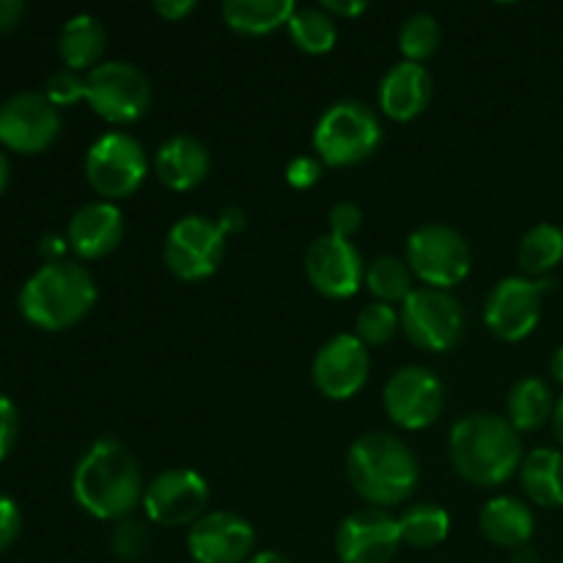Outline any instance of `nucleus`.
I'll list each match as a JSON object with an SVG mask.
<instances>
[{
  "label": "nucleus",
  "mask_w": 563,
  "mask_h": 563,
  "mask_svg": "<svg viewBox=\"0 0 563 563\" xmlns=\"http://www.w3.org/2000/svg\"><path fill=\"white\" fill-rule=\"evenodd\" d=\"M553 432L559 438V443L563 445V396L555 401V410H553Z\"/></svg>",
  "instance_id": "de8ad7c7"
},
{
  "label": "nucleus",
  "mask_w": 563,
  "mask_h": 563,
  "mask_svg": "<svg viewBox=\"0 0 563 563\" xmlns=\"http://www.w3.org/2000/svg\"><path fill=\"white\" fill-rule=\"evenodd\" d=\"M550 374H553V379L559 385H563V346L553 352V357H550Z\"/></svg>",
  "instance_id": "49530a36"
},
{
  "label": "nucleus",
  "mask_w": 563,
  "mask_h": 563,
  "mask_svg": "<svg viewBox=\"0 0 563 563\" xmlns=\"http://www.w3.org/2000/svg\"><path fill=\"white\" fill-rule=\"evenodd\" d=\"M110 548H113V555L121 563H137L146 559L148 548H152V533L143 526L141 520H119V526L113 528V537H110Z\"/></svg>",
  "instance_id": "473e14b6"
},
{
  "label": "nucleus",
  "mask_w": 563,
  "mask_h": 563,
  "mask_svg": "<svg viewBox=\"0 0 563 563\" xmlns=\"http://www.w3.org/2000/svg\"><path fill=\"white\" fill-rule=\"evenodd\" d=\"M124 212L115 203L91 201L82 203L71 214L66 225V242H69V251H75L86 262H93L113 253L124 240Z\"/></svg>",
  "instance_id": "6ab92c4d"
},
{
  "label": "nucleus",
  "mask_w": 563,
  "mask_h": 563,
  "mask_svg": "<svg viewBox=\"0 0 563 563\" xmlns=\"http://www.w3.org/2000/svg\"><path fill=\"white\" fill-rule=\"evenodd\" d=\"M104 47H108V31L93 14H75L60 27L58 53L66 69L91 71L93 66L102 64Z\"/></svg>",
  "instance_id": "5701e85b"
},
{
  "label": "nucleus",
  "mask_w": 563,
  "mask_h": 563,
  "mask_svg": "<svg viewBox=\"0 0 563 563\" xmlns=\"http://www.w3.org/2000/svg\"><path fill=\"white\" fill-rule=\"evenodd\" d=\"M97 306V284L77 262L42 264L20 291V313L42 330L75 328Z\"/></svg>",
  "instance_id": "20e7f679"
},
{
  "label": "nucleus",
  "mask_w": 563,
  "mask_h": 563,
  "mask_svg": "<svg viewBox=\"0 0 563 563\" xmlns=\"http://www.w3.org/2000/svg\"><path fill=\"white\" fill-rule=\"evenodd\" d=\"M289 36L302 53L324 55L335 47L339 27L335 20L322 5H295V14L289 16Z\"/></svg>",
  "instance_id": "c85d7f7f"
},
{
  "label": "nucleus",
  "mask_w": 563,
  "mask_h": 563,
  "mask_svg": "<svg viewBox=\"0 0 563 563\" xmlns=\"http://www.w3.org/2000/svg\"><path fill=\"white\" fill-rule=\"evenodd\" d=\"M555 399L544 379L526 377L511 385L506 399V418L517 432H537L544 423L553 421Z\"/></svg>",
  "instance_id": "a878e982"
},
{
  "label": "nucleus",
  "mask_w": 563,
  "mask_h": 563,
  "mask_svg": "<svg viewBox=\"0 0 563 563\" xmlns=\"http://www.w3.org/2000/svg\"><path fill=\"white\" fill-rule=\"evenodd\" d=\"M407 264L429 289H454L471 275L473 253L465 236L443 223H429L407 240Z\"/></svg>",
  "instance_id": "6e6552de"
},
{
  "label": "nucleus",
  "mask_w": 563,
  "mask_h": 563,
  "mask_svg": "<svg viewBox=\"0 0 563 563\" xmlns=\"http://www.w3.org/2000/svg\"><path fill=\"white\" fill-rule=\"evenodd\" d=\"M372 372V357L357 335L339 333L317 352L311 366L313 385L330 401H346L357 396Z\"/></svg>",
  "instance_id": "f3484780"
},
{
  "label": "nucleus",
  "mask_w": 563,
  "mask_h": 563,
  "mask_svg": "<svg viewBox=\"0 0 563 563\" xmlns=\"http://www.w3.org/2000/svg\"><path fill=\"white\" fill-rule=\"evenodd\" d=\"M478 526H482V533L487 537L489 544L517 550L531 544L537 520H533V511L520 498L498 495V498L487 500V506L478 515Z\"/></svg>",
  "instance_id": "4be33fe9"
},
{
  "label": "nucleus",
  "mask_w": 563,
  "mask_h": 563,
  "mask_svg": "<svg viewBox=\"0 0 563 563\" xmlns=\"http://www.w3.org/2000/svg\"><path fill=\"white\" fill-rule=\"evenodd\" d=\"M256 548V531L234 511H207L187 531V550L196 563H245Z\"/></svg>",
  "instance_id": "a211bd4d"
},
{
  "label": "nucleus",
  "mask_w": 563,
  "mask_h": 563,
  "mask_svg": "<svg viewBox=\"0 0 563 563\" xmlns=\"http://www.w3.org/2000/svg\"><path fill=\"white\" fill-rule=\"evenodd\" d=\"M563 262V229L553 223H539L526 231L517 247V264L526 278L550 275Z\"/></svg>",
  "instance_id": "bb28decb"
},
{
  "label": "nucleus",
  "mask_w": 563,
  "mask_h": 563,
  "mask_svg": "<svg viewBox=\"0 0 563 563\" xmlns=\"http://www.w3.org/2000/svg\"><path fill=\"white\" fill-rule=\"evenodd\" d=\"M143 493L141 467L119 440H97L71 476L77 506L97 520H126L143 504Z\"/></svg>",
  "instance_id": "f257e3e1"
},
{
  "label": "nucleus",
  "mask_w": 563,
  "mask_h": 563,
  "mask_svg": "<svg viewBox=\"0 0 563 563\" xmlns=\"http://www.w3.org/2000/svg\"><path fill=\"white\" fill-rule=\"evenodd\" d=\"M86 102L108 124H135L152 108V82L126 60H102L86 75Z\"/></svg>",
  "instance_id": "423d86ee"
},
{
  "label": "nucleus",
  "mask_w": 563,
  "mask_h": 563,
  "mask_svg": "<svg viewBox=\"0 0 563 563\" xmlns=\"http://www.w3.org/2000/svg\"><path fill=\"white\" fill-rule=\"evenodd\" d=\"M412 269L410 264L401 262L396 256H377L372 264L366 267V286L377 302H385V306H396V302H405L407 297L416 291L412 286Z\"/></svg>",
  "instance_id": "c756f323"
},
{
  "label": "nucleus",
  "mask_w": 563,
  "mask_h": 563,
  "mask_svg": "<svg viewBox=\"0 0 563 563\" xmlns=\"http://www.w3.org/2000/svg\"><path fill=\"white\" fill-rule=\"evenodd\" d=\"M383 126L377 113L357 99H344L328 108L313 130V152L328 168H350L377 152Z\"/></svg>",
  "instance_id": "39448f33"
},
{
  "label": "nucleus",
  "mask_w": 563,
  "mask_h": 563,
  "mask_svg": "<svg viewBox=\"0 0 563 563\" xmlns=\"http://www.w3.org/2000/svg\"><path fill=\"white\" fill-rule=\"evenodd\" d=\"M209 484L201 473L174 467L154 476L143 493V511L159 528L192 526L207 515Z\"/></svg>",
  "instance_id": "9b49d317"
},
{
  "label": "nucleus",
  "mask_w": 563,
  "mask_h": 563,
  "mask_svg": "<svg viewBox=\"0 0 563 563\" xmlns=\"http://www.w3.org/2000/svg\"><path fill=\"white\" fill-rule=\"evenodd\" d=\"M25 11L27 5L22 0H0V31H14Z\"/></svg>",
  "instance_id": "79ce46f5"
},
{
  "label": "nucleus",
  "mask_w": 563,
  "mask_h": 563,
  "mask_svg": "<svg viewBox=\"0 0 563 563\" xmlns=\"http://www.w3.org/2000/svg\"><path fill=\"white\" fill-rule=\"evenodd\" d=\"M330 234L341 236V240H350L357 229L363 225V209L355 201H339L328 214Z\"/></svg>",
  "instance_id": "c9c22d12"
},
{
  "label": "nucleus",
  "mask_w": 563,
  "mask_h": 563,
  "mask_svg": "<svg viewBox=\"0 0 563 563\" xmlns=\"http://www.w3.org/2000/svg\"><path fill=\"white\" fill-rule=\"evenodd\" d=\"M16 432H20V416H16L14 401L0 394V462L14 449Z\"/></svg>",
  "instance_id": "e433bc0d"
},
{
  "label": "nucleus",
  "mask_w": 563,
  "mask_h": 563,
  "mask_svg": "<svg viewBox=\"0 0 563 563\" xmlns=\"http://www.w3.org/2000/svg\"><path fill=\"white\" fill-rule=\"evenodd\" d=\"M399 548V520L377 506L346 515L335 531V553L341 563H390Z\"/></svg>",
  "instance_id": "dca6fc26"
},
{
  "label": "nucleus",
  "mask_w": 563,
  "mask_h": 563,
  "mask_svg": "<svg viewBox=\"0 0 563 563\" xmlns=\"http://www.w3.org/2000/svg\"><path fill=\"white\" fill-rule=\"evenodd\" d=\"M148 174L146 148L126 132H104L86 154V179L102 201H121L141 190Z\"/></svg>",
  "instance_id": "0eeeda50"
},
{
  "label": "nucleus",
  "mask_w": 563,
  "mask_h": 563,
  "mask_svg": "<svg viewBox=\"0 0 563 563\" xmlns=\"http://www.w3.org/2000/svg\"><path fill=\"white\" fill-rule=\"evenodd\" d=\"M306 278L328 300H346L366 280V264L350 240H341L328 231L308 245Z\"/></svg>",
  "instance_id": "2eb2a0df"
},
{
  "label": "nucleus",
  "mask_w": 563,
  "mask_h": 563,
  "mask_svg": "<svg viewBox=\"0 0 563 563\" xmlns=\"http://www.w3.org/2000/svg\"><path fill=\"white\" fill-rule=\"evenodd\" d=\"M20 528H22L20 506H16L11 498H5V495H0V553H5V550L16 542Z\"/></svg>",
  "instance_id": "4c0bfd02"
},
{
  "label": "nucleus",
  "mask_w": 563,
  "mask_h": 563,
  "mask_svg": "<svg viewBox=\"0 0 563 563\" xmlns=\"http://www.w3.org/2000/svg\"><path fill=\"white\" fill-rule=\"evenodd\" d=\"M559 563H563V561H559Z\"/></svg>",
  "instance_id": "8fccbe9b"
},
{
  "label": "nucleus",
  "mask_w": 563,
  "mask_h": 563,
  "mask_svg": "<svg viewBox=\"0 0 563 563\" xmlns=\"http://www.w3.org/2000/svg\"><path fill=\"white\" fill-rule=\"evenodd\" d=\"M520 487L531 504L544 509L563 506V454L555 449H537L520 465Z\"/></svg>",
  "instance_id": "b1692460"
},
{
  "label": "nucleus",
  "mask_w": 563,
  "mask_h": 563,
  "mask_svg": "<svg viewBox=\"0 0 563 563\" xmlns=\"http://www.w3.org/2000/svg\"><path fill=\"white\" fill-rule=\"evenodd\" d=\"M346 478L368 506H399L416 493L421 467L405 440L390 432H368L346 454Z\"/></svg>",
  "instance_id": "7ed1b4c3"
},
{
  "label": "nucleus",
  "mask_w": 563,
  "mask_h": 563,
  "mask_svg": "<svg viewBox=\"0 0 563 563\" xmlns=\"http://www.w3.org/2000/svg\"><path fill=\"white\" fill-rule=\"evenodd\" d=\"M383 405L396 427L407 432H421L432 427L443 412V383L427 366H405L385 385Z\"/></svg>",
  "instance_id": "f8f14e48"
},
{
  "label": "nucleus",
  "mask_w": 563,
  "mask_h": 563,
  "mask_svg": "<svg viewBox=\"0 0 563 563\" xmlns=\"http://www.w3.org/2000/svg\"><path fill=\"white\" fill-rule=\"evenodd\" d=\"M9 176H11V168H9V157H5L3 152H0V192L9 187Z\"/></svg>",
  "instance_id": "09e8293b"
},
{
  "label": "nucleus",
  "mask_w": 563,
  "mask_h": 563,
  "mask_svg": "<svg viewBox=\"0 0 563 563\" xmlns=\"http://www.w3.org/2000/svg\"><path fill=\"white\" fill-rule=\"evenodd\" d=\"M223 247L225 234L212 218L187 214V218L176 220L165 234V267L174 278L185 280V284H198L218 273L220 262H223Z\"/></svg>",
  "instance_id": "1a4fd4ad"
},
{
  "label": "nucleus",
  "mask_w": 563,
  "mask_h": 563,
  "mask_svg": "<svg viewBox=\"0 0 563 563\" xmlns=\"http://www.w3.org/2000/svg\"><path fill=\"white\" fill-rule=\"evenodd\" d=\"M399 520L401 544L416 550L438 548L449 539L451 517L443 506L438 504H416L405 509V515L396 517Z\"/></svg>",
  "instance_id": "cd10ccee"
},
{
  "label": "nucleus",
  "mask_w": 563,
  "mask_h": 563,
  "mask_svg": "<svg viewBox=\"0 0 563 563\" xmlns=\"http://www.w3.org/2000/svg\"><path fill=\"white\" fill-rule=\"evenodd\" d=\"M511 563H542V559H539V553L531 544H526V548L511 550Z\"/></svg>",
  "instance_id": "a18cd8bd"
},
{
  "label": "nucleus",
  "mask_w": 563,
  "mask_h": 563,
  "mask_svg": "<svg viewBox=\"0 0 563 563\" xmlns=\"http://www.w3.org/2000/svg\"><path fill=\"white\" fill-rule=\"evenodd\" d=\"M212 168L209 148L192 135H174L154 154V174L168 190H196Z\"/></svg>",
  "instance_id": "412c9836"
},
{
  "label": "nucleus",
  "mask_w": 563,
  "mask_h": 563,
  "mask_svg": "<svg viewBox=\"0 0 563 563\" xmlns=\"http://www.w3.org/2000/svg\"><path fill=\"white\" fill-rule=\"evenodd\" d=\"M401 330L423 352H449L465 330L462 302L443 289H416L399 308Z\"/></svg>",
  "instance_id": "9d476101"
},
{
  "label": "nucleus",
  "mask_w": 563,
  "mask_h": 563,
  "mask_svg": "<svg viewBox=\"0 0 563 563\" xmlns=\"http://www.w3.org/2000/svg\"><path fill=\"white\" fill-rule=\"evenodd\" d=\"M542 295L544 284L526 275L498 280L484 302V322L489 333L509 344L528 339L542 319Z\"/></svg>",
  "instance_id": "ddd939ff"
},
{
  "label": "nucleus",
  "mask_w": 563,
  "mask_h": 563,
  "mask_svg": "<svg viewBox=\"0 0 563 563\" xmlns=\"http://www.w3.org/2000/svg\"><path fill=\"white\" fill-rule=\"evenodd\" d=\"M449 456L467 484L484 489L509 482L526 460L520 432L495 412H471L456 421L449 434Z\"/></svg>",
  "instance_id": "f03ea898"
},
{
  "label": "nucleus",
  "mask_w": 563,
  "mask_h": 563,
  "mask_svg": "<svg viewBox=\"0 0 563 563\" xmlns=\"http://www.w3.org/2000/svg\"><path fill=\"white\" fill-rule=\"evenodd\" d=\"M154 11L163 16L165 22H181L196 11V0H157Z\"/></svg>",
  "instance_id": "58836bf2"
},
{
  "label": "nucleus",
  "mask_w": 563,
  "mask_h": 563,
  "mask_svg": "<svg viewBox=\"0 0 563 563\" xmlns=\"http://www.w3.org/2000/svg\"><path fill=\"white\" fill-rule=\"evenodd\" d=\"M401 328L399 311L394 306H385V302H372V306L363 308L357 313L355 322V335L363 341V346H385L396 335V330Z\"/></svg>",
  "instance_id": "2f4dec72"
},
{
  "label": "nucleus",
  "mask_w": 563,
  "mask_h": 563,
  "mask_svg": "<svg viewBox=\"0 0 563 563\" xmlns=\"http://www.w3.org/2000/svg\"><path fill=\"white\" fill-rule=\"evenodd\" d=\"M225 25L242 36H267L278 27L289 25L295 14L291 0H225L223 3Z\"/></svg>",
  "instance_id": "393cba45"
},
{
  "label": "nucleus",
  "mask_w": 563,
  "mask_h": 563,
  "mask_svg": "<svg viewBox=\"0 0 563 563\" xmlns=\"http://www.w3.org/2000/svg\"><path fill=\"white\" fill-rule=\"evenodd\" d=\"M214 223H218V229L223 231L225 236L240 234V231L245 229V223H247V214H245V209L236 207V203H231V207L220 209V214H218V220H214Z\"/></svg>",
  "instance_id": "a19ab883"
},
{
  "label": "nucleus",
  "mask_w": 563,
  "mask_h": 563,
  "mask_svg": "<svg viewBox=\"0 0 563 563\" xmlns=\"http://www.w3.org/2000/svg\"><path fill=\"white\" fill-rule=\"evenodd\" d=\"M322 9L328 11L333 20H335V16H350V20H352V16H361L363 11L368 9V5L361 3V0H350V3H344V0H324Z\"/></svg>",
  "instance_id": "37998d69"
},
{
  "label": "nucleus",
  "mask_w": 563,
  "mask_h": 563,
  "mask_svg": "<svg viewBox=\"0 0 563 563\" xmlns=\"http://www.w3.org/2000/svg\"><path fill=\"white\" fill-rule=\"evenodd\" d=\"M245 563H291V561L286 559L284 553H278V550H258V553H253Z\"/></svg>",
  "instance_id": "c03bdc74"
},
{
  "label": "nucleus",
  "mask_w": 563,
  "mask_h": 563,
  "mask_svg": "<svg viewBox=\"0 0 563 563\" xmlns=\"http://www.w3.org/2000/svg\"><path fill=\"white\" fill-rule=\"evenodd\" d=\"M60 110L38 91H20L0 104V143L16 154H38L60 135Z\"/></svg>",
  "instance_id": "4468645a"
},
{
  "label": "nucleus",
  "mask_w": 563,
  "mask_h": 563,
  "mask_svg": "<svg viewBox=\"0 0 563 563\" xmlns=\"http://www.w3.org/2000/svg\"><path fill=\"white\" fill-rule=\"evenodd\" d=\"M44 97L55 104V108H69V104L86 99V77L75 69H58L47 77L44 86Z\"/></svg>",
  "instance_id": "72a5a7b5"
},
{
  "label": "nucleus",
  "mask_w": 563,
  "mask_h": 563,
  "mask_svg": "<svg viewBox=\"0 0 563 563\" xmlns=\"http://www.w3.org/2000/svg\"><path fill=\"white\" fill-rule=\"evenodd\" d=\"M66 251H69V242H66V236L44 234L42 240H38V256L44 258V264L64 262Z\"/></svg>",
  "instance_id": "ea45409f"
},
{
  "label": "nucleus",
  "mask_w": 563,
  "mask_h": 563,
  "mask_svg": "<svg viewBox=\"0 0 563 563\" xmlns=\"http://www.w3.org/2000/svg\"><path fill=\"white\" fill-rule=\"evenodd\" d=\"M440 47V25L432 14L418 11L405 20L399 31V49L410 64H423L432 58Z\"/></svg>",
  "instance_id": "7c9ffc66"
},
{
  "label": "nucleus",
  "mask_w": 563,
  "mask_h": 563,
  "mask_svg": "<svg viewBox=\"0 0 563 563\" xmlns=\"http://www.w3.org/2000/svg\"><path fill=\"white\" fill-rule=\"evenodd\" d=\"M322 159L311 157V154H300V157H295L286 165V181H289L295 190H311V187L322 179Z\"/></svg>",
  "instance_id": "f704fd0d"
},
{
  "label": "nucleus",
  "mask_w": 563,
  "mask_h": 563,
  "mask_svg": "<svg viewBox=\"0 0 563 563\" xmlns=\"http://www.w3.org/2000/svg\"><path fill=\"white\" fill-rule=\"evenodd\" d=\"M434 93L432 75L423 64L401 60L379 82V108L394 121H412L429 108Z\"/></svg>",
  "instance_id": "aec40b11"
}]
</instances>
